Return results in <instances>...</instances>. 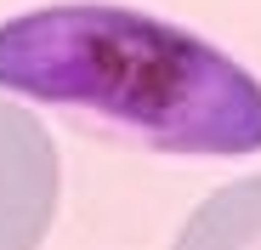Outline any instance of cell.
Here are the masks:
<instances>
[{
	"label": "cell",
	"instance_id": "3957f363",
	"mask_svg": "<svg viewBox=\"0 0 261 250\" xmlns=\"http://www.w3.org/2000/svg\"><path fill=\"white\" fill-rule=\"evenodd\" d=\"M176 250H261V177L216 188L182 222Z\"/></svg>",
	"mask_w": 261,
	"mask_h": 250
},
{
	"label": "cell",
	"instance_id": "7a4b0ae2",
	"mask_svg": "<svg viewBox=\"0 0 261 250\" xmlns=\"http://www.w3.org/2000/svg\"><path fill=\"white\" fill-rule=\"evenodd\" d=\"M63 193L57 142L23 103L0 97V250H40Z\"/></svg>",
	"mask_w": 261,
	"mask_h": 250
},
{
	"label": "cell",
	"instance_id": "6da1fadb",
	"mask_svg": "<svg viewBox=\"0 0 261 250\" xmlns=\"http://www.w3.org/2000/svg\"><path fill=\"white\" fill-rule=\"evenodd\" d=\"M0 86L114 119L165 154L244 159L261 148V80L222 46L130 6L68 0L6 17Z\"/></svg>",
	"mask_w": 261,
	"mask_h": 250
}]
</instances>
